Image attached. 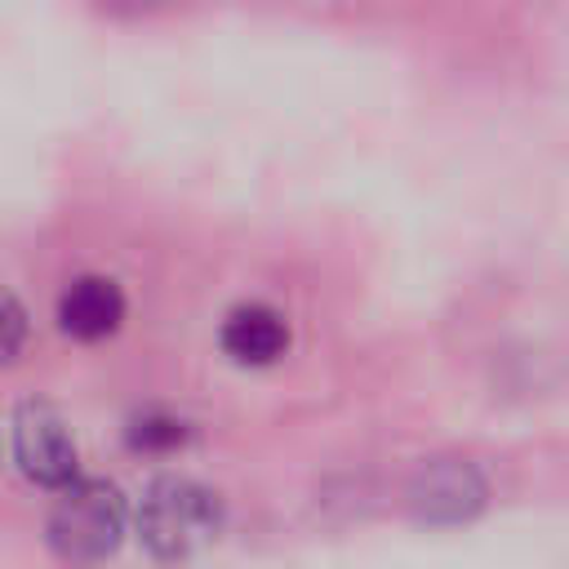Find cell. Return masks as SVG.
Returning <instances> with one entry per match:
<instances>
[{
	"instance_id": "cell-6",
	"label": "cell",
	"mask_w": 569,
	"mask_h": 569,
	"mask_svg": "<svg viewBox=\"0 0 569 569\" xmlns=\"http://www.w3.org/2000/svg\"><path fill=\"white\" fill-rule=\"evenodd\" d=\"M218 342L236 365H271L289 347V320L267 302H240L227 311Z\"/></svg>"
},
{
	"instance_id": "cell-2",
	"label": "cell",
	"mask_w": 569,
	"mask_h": 569,
	"mask_svg": "<svg viewBox=\"0 0 569 569\" xmlns=\"http://www.w3.org/2000/svg\"><path fill=\"white\" fill-rule=\"evenodd\" d=\"M49 547L71 565L107 560L124 538V498L107 480H71L44 525Z\"/></svg>"
},
{
	"instance_id": "cell-5",
	"label": "cell",
	"mask_w": 569,
	"mask_h": 569,
	"mask_svg": "<svg viewBox=\"0 0 569 569\" xmlns=\"http://www.w3.org/2000/svg\"><path fill=\"white\" fill-rule=\"evenodd\" d=\"M120 320H124V293L111 276H76L58 293V325L80 342L111 338Z\"/></svg>"
},
{
	"instance_id": "cell-7",
	"label": "cell",
	"mask_w": 569,
	"mask_h": 569,
	"mask_svg": "<svg viewBox=\"0 0 569 569\" xmlns=\"http://www.w3.org/2000/svg\"><path fill=\"white\" fill-rule=\"evenodd\" d=\"M187 436H191V427L164 409H147V413L129 418V427H124V440L142 453H169V449L187 445Z\"/></svg>"
},
{
	"instance_id": "cell-4",
	"label": "cell",
	"mask_w": 569,
	"mask_h": 569,
	"mask_svg": "<svg viewBox=\"0 0 569 569\" xmlns=\"http://www.w3.org/2000/svg\"><path fill=\"white\" fill-rule=\"evenodd\" d=\"M485 498H489V485L480 467L467 458H431L409 480V507L418 520H431V525L471 520L485 507Z\"/></svg>"
},
{
	"instance_id": "cell-8",
	"label": "cell",
	"mask_w": 569,
	"mask_h": 569,
	"mask_svg": "<svg viewBox=\"0 0 569 569\" xmlns=\"http://www.w3.org/2000/svg\"><path fill=\"white\" fill-rule=\"evenodd\" d=\"M22 342H27V311L9 289H0V369L18 360Z\"/></svg>"
},
{
	"instance_id": "cell-1",
	"label": "cell",
	"mask_w": 569,
	"mask_h": 569,
	"mask_svg": "<svg viewBox=\"0 0 569 569\" xmlns=\"http://www.w3.org/2000/svg\"><path fill=\"white\" fill-rule=\"evenodd\" d=\"M222 498L191 476H156L138 502V538L156 560H191L222 533Z\"/></svg>"
},
{
	"instance_id": "cell-3",
	"label": "cell",
	"mask_w": 569,
	"mask_h": 569,
	"mask_svg": "<svg viewBox=\"0 0 569 569\" xmlns=\"http://www.w3.org/2000/svg\"><path fill=\"white\" fill-rule=\"evenodd\" d=\"M13 458L22 467L27 480L44 485V489H67L71 480H80V453L71 440V427L62 422L58 409L27 400L13 418Z\"/></svg>"
}]
</instances>
